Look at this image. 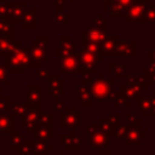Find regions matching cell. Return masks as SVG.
<instances>
[{
    "label": "cell",
    "instance_id": "obj_1",
    "mask_svg": "<svg viewBox=\"0 0 155 155\" xmlns=\"http://www.w3.org/2000/svg\"><path fill=\"white\" fill-rule=\"evenodd\" d=\"M4 64L11 74H25L28 69L40 68L42 63L31 57V46H19L4 57Z\"/></svg>",
    "mask_w": 155,
    "mask_h": 155
},
{
    "label": "cell",
    "instance_id": "obj_2",
    "mask_svg": "<svg viewBox=\"0 0 155 155\" xmlns=\"http://www.w3.org/2000/svg\"><path fill=\"white\" fill-rule=\"evenodd\" d=\"M115 87V79L105 80L102 73H98L92 82L90 84L91 94L94 102H108L113 98V92Z\"/></svg>",
    "mask_w": 155,
    "mask_h": 155
},
{
    "label": "cell",
    "instance_id": "obj_3",
    "mask_svg": "<svg viewBox=\"0 0 155 155\" xmlns=\"http://www.w3.org/2000/svg\"><path fill=\"white\" fill-rule=\"evenodd\" d=\"M108 36L107 31L94 24L87 25L81 30V50L92 52H102L101 44Z\"/></svg>",
    "mask_w": 155,
    "mask_h": 155
},
{
    "label": "cell",
    "instance_id": "obj_4",
    "mask_svg": "<svg viewBox=\"0 0 155 155\" xmlns=\"http://www.w3.org/2000/svg\"><path fill=\"white\" fill-rule=\"evenodd\" d=\"M82 126L81 113L76 110L75 107H65L58 115V127L61 130L65 128L69 133H76Z\"/></svg>",
    "mask_w": 155,
    "mask_h": 155
},
{
    "label": "cell",
    "instance_id": "obj_5",
    "mask_svg": "<svg viewBox=\"0 0 155 155\" xmlns=\"http://www.w3.org/2000/svg\"><path fill=\"white\" fill-rule=\"evenodd\" d=\"M80 63L81 68V74H98L97 65L103 62L104 56L102 52H92L88 50H81L79 52H75Z\"/></svg>",
    "mask_w": 155,
    "mask_h": 155
},
{
    "label": "cell",
    "instance_id": "obj_6",
    "mask_svg": "<svg viewBox=\"0 0 155 155\" xmlns=\"http://www.w3.org/2000/svg\"><path fill=\"white\" fill-rule=\"evenodd\" d=\"M42 113V107H29L27 113L19 119V128L24 133L33 134L39 127V117Z\"/></svg>",
    "mask_w": 155,
    "mask_h": 155
},
{
    "label": "cell",
    "instance_id": "obj_7",
    "mask_svg": "<svg viewBox=\"0 0 155 155\" xmlns=\"http://www.w3.org/2000/svg\"><path fill=\"white\" fill-rule=\"evenodd\" d=\"M31 57L40 63L48 62V35L40 34L31 42Z\"/></svg>",
    "mask_w": 155,
    "mask_h": 155
},
{
    "label": "cell",
    "instance_id": "obj_8",
    "mask_svg": "<svg viewBox=\"0 0 155 155\" xmlns=\"http://www.w3.org/2000/svg\"><path fill=\"white\" fill-rule=\"evenodd\" d=\"M154 0H137L127 11L125 19L126 24L137 23V24H144V13L147 7L153 2Z\"/></svg>",
    "mask_w": 155,
    "mask_h": 155
},
{
    "label": "cell",
    "instance_id": "obj_9",
    "mask_svg": "<svg viewBox=\"0 0 155 155\" xmlns=\"http://www.w3.org/2000/svg\"><path fill=\"white\" fill-rule=\"evenodd\" d=\"M136 109L142 117L155 119V94L138 97L136 101Z\"/></svg>",
    "mask_w": 155,
    "mask_h": 155
},
{
    "label": "cell",
    "instance_id": "obj_10",
    "mask_svg": "<svg viewBox=\"0 0 155 155\" xmlns=\"http://www.w3.org/2000/svg\"><path fill=\"white\" fill-rule=\"evenodd\" d=\"M47 94L50 97H63L65 94V81L59 78V73L50 74L47 79Z\"/></svg>",
    "mask_w": 155,
    "mask_h": 155
},
{
    "label": "cell",
    "instance_id": "obj_11",
    "mask_svg": "<svg viewBox=\"0 0 155 155\" xmlns=\"http://www.w3.org/2000/svg\"><path fill=\"white\" fill-rule=\"evenodd\" d=\"M58 144L63 147L65 151H80L81 136L78 133H69V134L61 133L58 136Z\"/></svg>",
    "mask_w": 155,
    "mask_h": 155
},
{
    "label": "cell",
    "instance_id": "obj_12",
    "mask_svg": "<svg viewBox=\"0 0 155 155\" xmlns=\"http://www.w3.org/2000/svg\"><path fill=\"white\" fill-rule=\"evenodd\" d=\"M128 7L120 4L116 0L111 1H103V12L108 15V18H125L127 15Z\"/></svg>",
    "mask_w": 155,
    "mask_h": 155
},
{
    "label": "cell",
    "instance_id": "obj_13",
    "mask_svg": "<svg viewBox=\"0 0 155 155\" xmlns=\"http://www.w3.org/2000/svg\"><path fill=\"white\" fill-rule=\"evenodd\" d=\"M58 73L59 74H81V68H80V63L76 53L67 58L59 59Z\"/></svg>",
    "mask_w": 155,
    "mask_h": 155
},
{
    "label": "cell",
    "instance_id": "obj_14",
    "mask_svg": "<svg viewBox=\"0 0 155 155\" xmlns=\"http://www.w3.org/2000/svg\"><path fill=\"white\" fill-rule=\"evenodd\" d=\"M25 102L29 107H42V85L25 86Z\"/></svg>",
    "mask_w": 155,
    "mask_h": 155
},
{
    "label": "cell",
    "instance_id": "obj_15",
    "mask_svg": "<svg viewBox=\"0 0 155 155\" xmlns=\"http://www.w3.org/2000/svg\"><path fill=\"white\" fill-rule=\"evenodd\" d=\"M137 56V41L136 40H119L114 57L134 58Z\"/></svg>",
    "mask_w": 155,
    "mask_h": 155
},
{
    "label": "cell",
    "instance_id": "obj_16",
    "mask_svg": "<svg viewBox=\"0 0 155 155\" xmlns=\"http://www.w3.org/2000/svg\"><path fill=\"white\" fill-rule=\"evenodd\" d=\"M148 138V130L138 126H130L127 136L125 138V145H142L143 140Z\"/></svg>",
    "mask_w": 155,
    "mask_h": 155
},
{
    "label": "cell",
    "instance_id": "obj_17",
    "mask_svg": "<svg viewBox=\"0 0 155 155\" xmlns=\"http://www.w3.org/2000/svg\"><path fill=\"white\" fill-rule=\"evenodd\" d=\"M38 7H27L23 17L19 21V28L22 30H36L38 29Z\"/></svg>",
    "mask_w": 155,
    "mask_h": 155
},
{
    "label": "cell",
    "instance_id": "obj_18",
    "mask_svg": "<svg viewBox=\"0 0 155 155\" xmlns=\"http://www.w3.org/2000/svg\"><path fill=\"white\" fill-rule=\"evenodd\" d=\"M110 138L108 134H105L103 131H97L92 134H88V145L94 150H107L109 149Z\"/></svg>",
    "mask_w": 155,
    "mask_h": 155
},
{
    "label": "cell",
    "instance_id": "obj_19",
    "mask_svg": "<svg viewBox=\"0 0 155 155\" xmlns=\"http://www.w3.org/2000/svg\"><path fill=\"white\" fill-rule=\"evenodd\" d=\"M76 102L80 103L81 107L84 108H90L93 105V98L91 94V90H90V84H85V82H80L76 87V97H75Z\"/></svg>",
    "mask_w": 155,
    "mask_h": 155
},
{
    "label": "cell",
    "instance_id": "obj_20",
    "mask_svg": "<svg viewBox=\"0 0 155 155\" xmlns=\"http://www.w3.org/2000/svg\"><path fill=\"white\" fill-rule=\"evenodd\" d=\"M8 2V18H11L16 24L19 23L21 18L23 17L27 6L25 1H7Z\"/></svg>",
    "mask_w": 155,
    "mask_h": 155
},
{
    "label": "cell",
    "instance_id": "obj_21",
    "mask_svg": "<svg viewBox=\"0 0 155 155\" xmlns=\"http://www.w3.org/2000/svg\"><path fill=\"white\" fill-rule=\"evenodd\" d=\"M0 38L16 40V23L11 18H0Z\"/></svg>",
    "mask_w": 155,
    "mask_h": 155
},
{
    "label": "cell",
    "instance_id": "obj_22",
    "mask_svg": "<svg viewBox=\"0 0 155 155\" xmlns=\"http://www.w3.org/2000/svg\"><path fill=\"white\" fill-rule=\"evenodd\" d=\"M119 40H120L119 35H108L104 39V41L101 44V51L104 57H114Z\"/></svg>",
    "mask_w": 155,
    "mask_h": 155
},
{
    "label": "cell",
    "instance_id": "obj_23",
    "mask_svg": "<svg viewBox=\"0 0 155 155\" xmlns=\"http://www.w3.org/2000/svg\"><path fill=\"white\" fill-rule=\"evenodd\" d=\"M16 130V116L8 111L0 115V133L11 134Z\"/></svg>",
    "mask_w": 155,
    "mask_h": 155
},
{
    "label": "cell",
    "instance_id": "obj_24",
    "mask_svg": "<svg viewBox=\"0 0 155 155\" xmlns=\"http://www.w3.org/2000/svg\"><path fill=\"white\" fill-rule=\"evenodd\" d=\"M27 133H22L21 130H15L11 134H10V144H8V149L10 151H17L25 142H27Z\"/></svg>",
    "mask_w": 155,
    "mask_h": 155
},
{
    "label": "cell",
    "instance_id": "obj_25",
    "mask_svg": "<svg viewBox=\"0 0 155 155\" xmlns=\"http://www.w3.org/2000/svg\"><path fill=\"white\" fill-rule=\"evenodd\" d=\"M108 73L113 75V79L121 80L126 79V63L124 62H110L108 63Z\"/></svg>",
    "mask_w": 155,
    "mask_h": 155
},
{
    "label": "cell",
    "instance_id": "obj_26",
    "mask_svg": "<svg viewBox=\"0 0 155 155\" xmlns=\"http://www.w3.org/2000/svg\"><path fill=\"white\" fill-rule=\"evenodd\" d=\"M22 42L19 40H8L6 38H0V57H5L6 54H8L10 52L15 51L16 48H18Z\"/></svg>",
    "mask_w": 155,
    "mask_h": 155
},
{
    "label": "cell",
    "instance_id": "obj_27",
    "mask_svg": "<svg viewBox=\"0 0 155 155\" xmlns=\"http://www.w3.org/2000/svg\"><path fill=\"white\" fill-rule=\"evenodd\" d=\"M33 144V154H41V153H48L53 151L54 147L48 143V140L38 139V138H30Z\"/></svg>",
    "mask_w": 155,
    "mask_h": 155
},
{
    "label": "cell",
    "instance_id": "obj_28",
    "mask_svg": "<svg viewBox=\"0 0 155 155\" xmlns=\"http://www.w3.org/2000/svg\"><path fill=\"white\" fill-rule=\"evenodd\" d=\"M54 137V128L53 126H39L35 132L31 134V138L44 139V140H52Z\"/></svg>",
    "mask_w": 155,
    "mask_h": 155
},
{
    "label": "cell",
    "instance_id": "obj_29",
    "mask_svg": "<svg viewBox=\"0 0 155 155\" xmlns=\"http://www.w3.org/2000/svg\"><path fill=\"white\" fill-rule=\"evenodd\" d=\"M97 124L99 125L101 131H103L105 134L109 136L110 139L115 138V127L111 124V121L108 117H98L97 119Z\"/></svg>",
    "mask_w": 155,
    "mask_h": 155
},
{
    "label": "cell",
    "instance_id": "obj_30",
    "mask_svg": "<svg viewBox=\"0 0 155 155\" xmlns=\"http://www.w3.org/2000/svg\"><path fill=\"white\" fill-rule=\"evenodd\" d=\"M29 105L28 103L24 101V102H11V107H10V111L17 117V119H21L28 110Z\"/></svg>",
    "mask_w": 155,
    "mask_h": 155
},
{
    "label": "cell",
    "instance_id": "obj_31",
    "mask_svg": "<svg viewBox=\"0 0 155 155\" xmlns=\"http://www.w3.org/2000/svg\"><path fill=\"white\" fill-rule=\"evenodd\" d=\"M53 22L56 24H69L70 13L65 12L64 8H53Z\"/></svg>",
    "mask_w": 155,
    "mask_h": 155
},
{
    "label": "cell",
    "instance_id": "obj_32",
    "mask_svg": "<svg viewBox=\"0 0 155 155\" xmlns=\"http://www.w3.org/2000/svg\"><path fill=\"white\" fill-rule=\"evenodd\" d=\"M58 41H59V46L68 50V51H71V52H75V42L73 41L71 36L70 35H65V34H61L58 36Z\"/></svg>",
    "mask_w": 155,
    "mask_h": 155
},
{
    "label": "cell",
    "instance_id": "obj_33",
    "mask_svg": "<svg viewBox=\"0 0 155 155\" xmlns=\"http://www.w3.org/2000/svg\"><path fill=\"white\" fill-rule=\"evenodd\" d=\"M144 24H155V1H153L145 10Z\"/></svg>",
    "mask_w": 155,
    "mask_h": 155
},
{
    "label": "cell",
    "instance_id": "obj_34",
    "mask_svg": "<svg viewBox=\"0 0 155 155\" xmlns=\"http://www.w3.org/2000/svg\"><path fill=\"white\" fill-rule=\"evenodd\" d=\"M104 15H105L104 12H99L97 15V17L93 19V24L104 29L105 31H108V29H109V18H105Z\"/></svg>",
    "mask_w": 155,
    "mask_h": 155
},
{
    "label": "cell",
    "instance_id": "obj_35",
    "mask_svg": "<svg viewBox=\"0 0 155 155\" xmlns=\"http://www.w3.org/2000/svg\"><path fill=\"white\" fill-rule=\"evenodd\" d=\"M53 120H54L53 113L42 111L39 117V126H53Z\"/></svg>",
    "mask_w": 155,
    "mask_h": 155
},
{
    "label": "cell",
    "instance_id": "obj_36",
    "mask_svg": "<svg viewBox=\"0 0 155 155\" xmlns=\"http://www.w3.org/2000/svg\"><path fill=\"white\" fill-rule=\"evenodd\" d=\"M128 130H130L128 124H120L119 126L115 127V138L119 140H125Z\"/></svg>",
    "mask_w": 155,
    "mask_h": 155
},
{
    "label": "cell",
    "instance_id": "obj_37",
    "mask_svg": "<svg viewBox=\"0 0 155 155\" xmlns=\"http://www.w3.org/2000/svg\"><path fill=\"white\" fill-rule=\"evenodd\" d=\"M11 98L7 94H0V115L6 114L10 111L11 107Z\"/></svg>",
    "mask_w": 155,
    "mask_h": 155
},
{
    "label": "cell",
    "instance_id": "obj_38",
    "mask_svg": "<svg viewBox=\"0 0 155 155\" xmlns=\"http://www.w3.org/2000/svg\"><path fill=\"white\" fill-rule=\"evenodd\" d=\"M125 119H126V124H128L130 126H138V127H142L143 125V120L142 117H138L136 114H132V113H125Z\"/></svg>",
    "mask_w": 155,
    "mask_h": 155
},
{
    "label": "cell",
    "instance_id": "obj_39",
    "mask_svg": "<svg viewBox=\"0 0 155 155\" xmlns=\"http://www.w3.org/2000/svg\"><path fill=\"white\" fill-rule=\"evenodd\" d=\"M10 70L6 68V65L4 63H0V84H2L4 86H8L10 85Z\"/></svg>",
    "mask_w": 155,
    "mask_h": 155
},
{
    "label": "cell",
    "instance_id": "obj_40",
    "mask_svg": "<svg viewBox=\"0 0 155 155\" xmlns=\"http://www.w3.org/2000/svg\"><path fill=\"white\" fill-rule=\"evenodd\" d=\"M74 53H75V52L68 51V50H65V48L61 47L59 45H57V46H54V47H53V56H54V57H57L58 59L67 58V57H69V56H71V54H74Z\"/></svg>",
    "mask_w": 155,
    "mask_h": 155
},
{
    "label": "cell",
    "instance_id": "obj_41",
    "mask_svg": "<svg viewBox=\"0 0 155 155\" xmlns=\"http://www.w3.org/2000/svg\"><path fill=\"white\" fill-rule=\"evenodd\" d=\"M140 75L145 79V81H147L148 86H150V85H154V84H155V71L149 70L148 68H142V73H140Z\"/></svg>",
    "mask_w": 155,
    "mask_h": 155
},
{
    "label": "cell",
    "instance_id": "obj_42",
    "mask_svg": "<svg viewBox=\"0 0 155 155\" xmlns=\"http://www.w3.org/2000/svg\"><path fill=\"white\" fill-rule=\"evenodd\" d=\"M15 154H17V155H31L33 154V144H31V140L28 139Z\"/></svg>",
    "mask_w": 155,
    "mask_h": 155
},
{
    "label": "cell",
    "instance_id": "obj_43",
    "mask_svg": "<svg viewBox=\"0 0 155 155\" xmlns=\"http://www.w3.org/2000/svg\"><path fill=\"white\" fill-rule=\"evenodd\" d=\"M114 105L115 107H131L132 102L130 99H127L126 97H124L121 93H119V96L114 99Z\"/></svg>",
    "mask_w": 155,
    "mask_h": 155
},
{
    "label": "cell",
    "instance_id": "obj_44",
    "mask_svg": "<svg viewBox=\"0 0 155 155\" xmlns=\"http://www.w3.org/2000/svg\"><path fill=\"white\" fill-rule=\"evenodd\" d=\"M50 70H48V68H45L44 65L42 67H40V68H38V73H36V76H38V79L40 80V81H45V80H47L48 79V76H50Z\"/></svg>",
    "mask_w": 155,
    "mask_h": 155
},
{
    "label": "cell",
    "instance_id": "obj_45",
    "mask_svg": "<svg viewBox=\"0 0 155 155\" xmlns=\"http://www.w3.org/2000/svg\"><path fill=\"white\" fill-rule=\"evenodd\" d=\"M53 101H54V102H53V110L61 113V111L65 108V103H64L63 101H61L59 97H53Z\"/></svg>",
    "mask_w": 155,
    "mask_h": 155
},
{
    "label": "cell",
    "instance_id": "obj_46",
    "mask_svg": "<svg viewBox=\"0 0 155 155\" xmlns=\"http://www.w3.org/2000/svg\"><path fill=\"white\" fill-rule=\"evenodd\" d=\"M0 18H8V2H0Z\"/></svg>",
    "mask_w": 155,
    "mask_h": 155
},
{
    "label": "cell",
    "instance_id": "obj_47",
    "mask_svg": "<svg viewBox=\"0 0 155 155\" xmlns=\"http://www.w3.org/2000/svg\"><path fill=\"white\" fill-rule=\"evenodd\" d=\"M108 119L111 121V124L114 125V127L120 125V113H113L108 116Z\"/></svg>",
    "mask_w": 155,
    "mask_h": 155
},
{
    "label": "cell",
    "instance_id": "obj_48",
    "mask_svg": "<svg viewBox=\"0 0 155 155\" xmlns=\"http://www.w3.org/2000/svg\"><path fill=\"white\" fill-rule=\"evenodd\" d=\"M101 128H99V125L96 122V124H90V125H87L86 126V132H87V134H92V133H94V132H97V131H99Z\"/></svg>",
    "mask_w": 155,
    "mask_h": 155
},
{
    "label": "cell",
    "instance_id": "obj_49",
    "mask_svg": "<svg viewBox=\"0 0 155 155\" xmlns=\"http://www.w3.org/2000/svg\"><path fill=\"white\" fill-rule=\"evenodd\" d=\"M54 7L53 8H64L65 7V0H53Z\"/></svg>",
    "mask_w": 155,
    "mask_h": 155
},
{
    "label": "cell",
    "instance_id": "obj_50",
    "mask_svg": "<svg viewBox=\"0 0 155 155\" xmlns=\"http://www.w3.org/2000/svg\"><path fill=\"white\" fill-rule=\"evenodd\" d=\"M116 1H119L120 4H122V5H125V6H127V7L130 8L137 0H116Z\"/></svg>",
    "mask_w": 155,
    "mask_h": 155
},
{
    "label": "cell",
    "instance_id": "obj_51",
    "mask_svg": "<svg viewBox=\"0 0 155 155\" xmlns=\"http://www.w3.org/2000/svg\"><path fill=\"white\" fill-rule=\"evenodd\" d=\"M98 155H115V153L113 150L107 149V150H99L98 151Z\"/></svg>",
    "mask_w": 155,
    "mask_h": 155
},
{
    "label": "cell",
    "instance_id": "obj_52",
    "mask_svg": "<svg viewBox=\"0 0 155 155\" xmlns=\"http://www.w3.org/2000/svg\"><path fill=\"white\" fill-rule=\"evenodd\" d=\"M149 53H150V54H151V57H153V58L155 59V47H154V48H153V50H151V51H150Z\"/></svg>",
    "mask_w": 155,
    "mask_h": 155
},
{
    "label": "cell",
    "instance_id": "obj_53",
    "mask_svg": "<svg viewBox=\"0 0 155 155\" xmlns=\"http://www.w3.org/2000/svg\"><path fill=\"white\" fill-rule=\"evenodd\" d=\"M0 94H4V85L0 84Z\"/></svg>",
    "mask_w": 155,
    "mask_h": 155
},
{
    "label": "cell",
    "instance_id": "obj_54",
    "mask_svg": "<svg viewBox=\"0 0 155 155\" xmlns=\"http://www.w3.org/2000/svg\"><path fill=\"white\" fill-rule=\"evenodd\" d=\"M58 155H65V150H61Z\"/></svg>",
    "mask_w": 155,
    "mask_h": 155
},
{
    "label": "cell",
    "instance_id": "obj_55",
    "mask_svg": "<svg viewBox=\"0 0 155 155\" xmlns=\"http://www.w3.org/2000/svg\"><path fill=\"white\" fill-rule=\"evenodd\" d=\"M31 155H48V153H41V154H31Z\"/></svg>",
    "mask_w": 155,
    "mask_h": 155
},
{
    "label": "cell",
    "instance_id": "obj_56",
    "mask_svg": "<svg viewBox=\"0 0 155 155\" xmlns=\"http://www.w3.org/2000/svg\"><path fill=\"white\" fill-rule=\"evenodd\" d=\"M93 2H102V1H104V0H92Z\"/></svg>",
    "mask_w": 155,
    "mask_h": 155
},
{
    "label": "cell",
    "instance_id": "obj_57",
    "mask_svg": "<svg viewBox=\"0 0 155 155\" xmlns=\"http://www.w3.org/2000/svg\"><path fill=\"white\" fill-rule=\"evenodd\" d=\"M70 1H71V2H80L81 0H70Z\"/></svg>",
    "mask_w": 155,
    "mask_h": 155
},
{
    "label": "cell",
    "instance_id": "obj_58",
    "mask_svg": "<svg viewBox=\"0 0 155 155\" xmlns=\"http://www.w3.org/2000/svg\"><path fill=\"white\" fill-rule=\"evenodd\" d=\"M46 2H50V1H53V0H45Z\"/></svg>",
    "mask_w": 155,
    "mask_h": 155
},
{
    "label": "cell",
    "instance_id": "obj_59",
    "mask_svg": "<svg viewBox=\"0 0 155 155\" xmlns=\"http://www.w3.org/2000/svg\"><path fill=\"white\" fill-rule=\"evenodd\" d=\"M0 2H4V0H0Z\"/></svg>",
    "mask_w": 155,
    "mask_h": 155
},
{
    "label": "cell",
    "instance_id": "obj_60",
    "mask_svg": "<svg viewBox=\"0 0 155 155\" xmlns=\"http://www.w3.org/2000/svg\"><path fill=\"white\" fill-rule=\"evenodd\" d=\"M16 155H17V154H16Z\"/></svg>",
    "mask_w": 155,
    "mask_h": 155
}]
</instances>
